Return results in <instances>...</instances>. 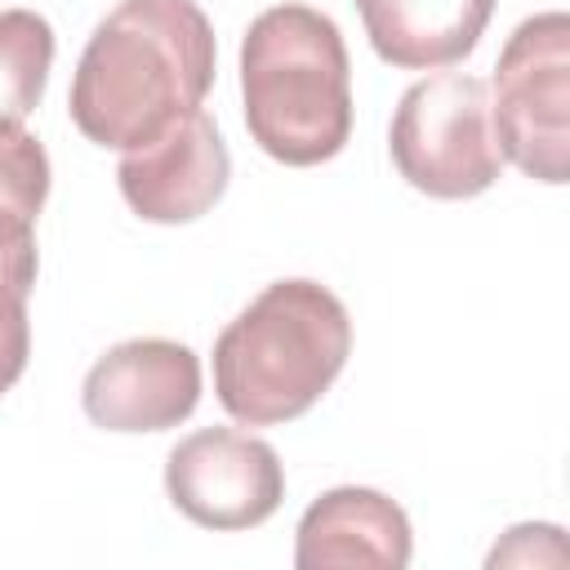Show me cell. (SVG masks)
Instances as JSON below:
<instances>
[{
    "label": "cell",
    "instance_id": "4",
    "mask_svg": "<svg viewBox=\"0 0 570 570\" xmlns=\"http://www.w3.org/2000/svg\"><path fill=\"white\" fill-rule=\"evenodd\" d=\"M396 174L436 200H468L499 183L503 151L481 76L441 71L410 85L387 129Z\"/></svg>",
    "mask_w": 570,
    "mask_h": 570
},
{
    "label": "cell",
    "instance_id": "6",
    "mask_svg": "<svg viewBox=\"0 0 570 570\" xmlns=\"http://www.w3.org/2000/svg\"><path fill=\"white\" fill-rule=\"evenodd\" d=\"M169 503L205 530H254L285 499L281 454L236 428H200L165 459Z\"/></svg>",
    "mask_w": 570,
    "mask_h": 570
},
{
    "label": "cell",
    "instance_id": "10",
    "mask_svg": "<svg viewBox=\"0 0 570 570\" xmlns=\"http://www.w3.org/2000/svg\"><path fill=\"white\" fill-rule=\"evenodd\" d=\"M356 13L383 62L436 71L476 49L494 0H356Z\"/></svg>",
    "mask_w": 570,
    "mask_h": 570
},
{
    "label": "cell",
    "instance_id": "1",
    "mask_svg": "<svg viewBox=\"0 0 570 570\" xmlns=\"http://www.w3.org/2000/svg\"><path fill=\"white\" fill-rule=\"evenodd\" d=\"M214 27L196 0H120L71 76V120L98 147H142L214 85Z\"/></svg>",
    "mask_w": 570,
    "mask_h": 570
},
{
    "label": "cell",
    "instance_id": "12",
    "mask_svg": "<svg viewBox=\"0 0 570 570\" xmlns=\"http://www.w3.org/2000/svg\"><path fill=\"white\" fill-rule=\"evenodd\" d=\"M53 67V27L36 9H0V120L22 125Z\"/></svg>",
    "mask_w": 570,
    "mask_h": 570
},
{
    "label": "cell",
    "instance_id": "11",
    "mask_svg": "<svg viewBox=\"0 0 570 570\" xmlns=\"http://www.w3.org/2000/svg\"><path fill=\"white\" fill-rule=\"evenodd\" d=\"M36 232L31 218L0 209V392H9L31 356L27 294L36 285Z\"/></svg>",
    "mask_w": 570,
    "mask_h": 570
},
{
    "label": "cell",
    "instance_id": "13",
    "mask_svg": "<svg viewBox=\"0 0 570 570\" xmlns=\"http://www.w3.org/2000/svg\"><path fill=\"white\" fill-rule=\"evenodd\" d=\"M45 196H49V156L40 138L13 120H0V209L36 223Z\"/></svg>",
    "mask_w": 570,
    "mask_h": 570
},
{
    "label": "cell",
    "instance_id": "2",
    "mask_svg": "<svg viewBox=\"0 0 570 570\" xmlns=\"http://www.w3.org/2000/svg\"><path fill=\"white\" fill-rule=\"evenodd\" d=\"M352 316L321 281H272L214 338L218 405L245 428L307 414L343 374Z\"/></svg>",
    "mask_w": 570,
    "mask_h": 570
},
{
    "label": "cell",
    "instance_id": "5",
    "mask_svg": "<svg viewBox=\"0 0 570 570\" xmlns=\"http://www.w3.org/2000/svg\"><path fill=\"white\" fill-rule=\"evenodd\" d=\"M490 120L499 151L539 183L570 174V18L543 9L525 18L494 67Z\"/></svg>",
    "mask_w": 570,
    "mask_h": 570
},
{
    "label": "cell",
    "instance_id": "8",
    "mask_svg": "<svg viewBox=\"0 0 570 570\" xmlns=\"http://www.w3.org/2000/svg\"><path fill=\"white\" fill-rule=\"evenodd\" d=\"M232 178V156L218 125L196 107L165 125L116 165L120 196L147 223H191L209 214Z\"/></svg>",
    "mask_w": 570,
    "mask_h": 570
},
{
    "label": "cell",
    "instance_id": "14",
    "mask_svg": "<svg viewBox=\"0 0 570 570\" xmlns=\"http://www.w3.org/2000/svg\"><path fill=\"white\" fill-rule=\"evenodd\" d=\"M485 566H566L561 525H512L485 557Z\"/></svg>",
    "mask_w": 570,
    "mask_h": 570
},
{
    "label": "cell",
    "instance_id": "9",
    "mask_svg": "<svg viewBox=\"0 0 570 570\" xmlns=\"http://www.w3.org/2000/svg\"><path fill=\"white\" fill-rule=\"evenodd\" d=\"M414 557V530L396 499L370 485L325 490L294 530L298 570H401Z\"/></svg>",
    "mask_w": 570,
    "mask_h": 570
},
{
    "label": "cell",
    "instance_id": "7",
    "mask_svg": "<svg viewBox=\"0 0 570 570\" xmlns=\"http://www.w3.org/2000/svg\"><path fill=\"white\" fill-rule=\"evenodd\" d=\"M200 401V356L174 338H125L94 361L80 387L85 414L107 432L178 428Z\"/></svg>",
    "mask_w": 570,
    "mask_h": 570
},
{
    "label": "cell",
    "instance_id": "3",
    "mask_svg": "<svg viewBox=\"0 0 570 570\" xmlns=\"http://www.w3.org/2000/svg\"><path fill=\"white\" fill-rule=\"evenodd\" d=\"M249 138L281 165L334 160L352 138V62L343 31L312 4L263 9L240 40Z\"/></svg>",
    "mask_w": 570,
    "mask_h": 570
}]
</instances>
